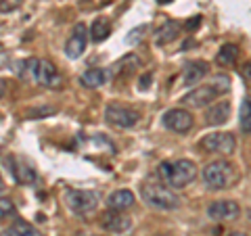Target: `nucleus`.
Wrapping results in <instances>:
<instances>
[{
    "instance_id": "20",
    "label": "nucleus",
    "mask_w": 251,
    "mask_h": 236,
    "mask_svg": "<svg viewBox=\"0 0 251 236\" xmlns=\"http://www.w3.org/2000/svg\"><path fill=\"white\" fill-rule=\"evenodd\" d=\"M239 59V46L237 44H224L216 54V63L220 67H230Z\"/></svg>"
},
{
    "instance_id": "31",
    "label": "nucleus",
    "mask_w": 251,
    "mask_h": 236,
    "mask_svg": "<svg viewBox=\"0 0 251 236\" xmlns=\"http://www.w3.org/2000/svg\"><path fill=\"white\" fill-rule=\"evenodd\" d=\"M228 236H247V234H243V232H232V234H228Z\"/></svg>"
},
{
    "instance_id": "6",
    "label": "nucleus",
    "mask_w": 251,
    "mask_h": 236,
    "mask_svg": "<svg viewBox=\"0 0 251 236\" xmlns=\"http://www.w3.org/2000/svg\"><path fill=\"white\" fill-rule=\"evenodd\" d=\"M105 119L107 123L115 125V128L122 130H130L140 121V113L134 107L130 105H122V103H111L105 109Z\"/></svg>"
},
{
    "instance_id": "32",
    "label": "nucleus",
    "mask_w": 251,
    "mask_h": 236,
    "mask_svg": "<svg viewBox=\"0 0 251 236\" xmlns=\"http://www.w3.org/2000/svg\"><path fill=\"white\" fill-rule=\"evenodd\" d=\"M0 188H2V178H0Z\"/></svg>"
},
{
    "instance_id": "21",
    "label": "nucleus",
    "mask_w": 251,
    "mask_h": 236,
    "mask_svg": "<svg viewBox=\"0 0 251 236\" xmlns=\"http://www.w3.org/2000/svg\"><path fill=\"white\" fill-rule=\"evenodd\" d=\"M138 67H140V59L134 57V54H128V57H124L122 61L115 63L109 75H120V73L128 75V73H132V71H134V69H138Z\"/></svg>"
},
{
    "instance_id": "12",
    "label": "nucleus",
    "mask_w": 251,
    "mask_h": 236,
    "mask_svg": "<svg viewBox=\"0 0 251 236\" xmlns=\"http://www.w3.org/2000/svg\"><path fill=\"white\" fill-rule=\"evenodd\" d=\"M6 163L11 165V174L19 184H29L36 180V171L31 169V165L25 163V159H21V157H11V159H6Z\"/></svg>"
},
{
    "instance_id": "17",
    "label": "nucleus",
    "mask_w": 251,
    "mask_h": 236,
    "mask_svg": "<svg viewBox=\"0 0 251 236\" xmlns=\"http://www.w3.org/2000/svg\"><path fill=\"white\" fill-rule=\"evenodd\" d=\"M178 31H180L178 23L172 21V19H166L159 27H157V31H155V44L157 46H163V44H168L172 40H176Z\"/></svg>"
},
{
    "instance_id": "26",
    "label": "nucleus",
    "mask_w": 251,
    "mask_h": 236,
    "mask_svg": "<svg viewBox=\"0 0 251 236\" xmlns=\"http://www.w3.org/2000/svg\"><path fill=\"white\" fill-rule=\"evenodd\" d=\"M21 4V0H0V13H13Z\"/></svg>"
},
{
    "instance_id": "30",
    "label": "nucleus",
    "mask_w": 251,
    "mask_h": 236,
    "mask_svg": "<svg viewBox=\"0 0 251 236\" xmlns=\"http://www.w3.org/2000/svg\"><path fill=\"white\" fill-rule=\"evenodd\" d=\"M0 236H15V232H13V230H11V228H9V230H4V232H2V234H0Z\"/></svg>"
},
{
    "instance_id": "15",
    "label": "nucleus",
    "mask_w": 251,
    "mask_h": 236,
    "mask_svg": "<svg viewBox=\"0 0 251 236\" xmlns=\"http://www.w3.org/2000/svg\"><path fill=\"white\" fill-rule=\"evenodd\" d=\"M134 192L132 190H115V192H111L109 194V199H107V207L111 209V211H126V209H130L132 205H134Z\"/></svg>"
},
{
    "instance_id": "7",
    "label": "nucleus",
    "mask_w": 251,
    "mask_h": 236,
    "mask_svg": "<svg viewBox=\"0 0 251 236\" xmlns=\"http://www.w3.org/2000/svg\"><path fill=\"white\" fill-rule=\"evenodd\" d=\"M65 203L75 215H88L99 205V194L92 190H75V188H72V190L65 192Z\"/></svg>"
},
{
    "instance_id": "10",
    "label": "nucleus",
    "mask_w": 251,
    "mask_h": 236,
    "mask_svg": "<svg viewBox=\"0 0 251 236\" xmlns=\"http://www.w3.org/2000/svg\"><path fill=\"white\" fill-rule=\"evenodd\" d=\"M86 44H88V27L84 23H77L65 44V54L69 59H80L86 50Z\"/></svg>"
},
{
    "instance_id": "34",
    "label": "nucleus",
    "mask_w": 251,
    "mask_h": 236,
    "mask_svg": "<svg viewBox=\"0 0 251 236\" xmlns=\"http://www.w3.org/2000/svg\"><path fill=\"white\" fill-rule=\"evenodd\" d=\"M0 117H2V115H0Z\"/></svg>"
},
{
    "instance_id": "8",
    "label": "nucleus",
    "mask_w": 251,
    "mask_h": 236,
    "mask_svg": "<svg viewBox=\"0 0 251 236\" xmlns=\"http://www.w3.org/2000/svg\"><path fill=\"white\" fill-rule=\"evenodd\" d=\"M201 148L216 155H232L237 148V140L228 132H214L201 140Z\"/></svg>"
},
{
    "instance_id": "11",
    "label": "nucleus",
    "mask_w": 251,
    "mask_h": 236,
    "mask_svg": "<svg viewBox=\"0 0 251 236\" xmlns=\"http://www.w3.org/2000/svg\"><path fill=\"white\" fill-rule=\"evenodd\" d=\"M239 205L234 201H214L207 207V215L216 222H230L239 217Z\"/></svg>"
},
{
    "instance_id": "24",
    "label": "nucleus",
    "mask_w": 251,
    "mask_h": 236,
    "mask_svg": "<svg viewBox=\"0 0 251 236\" xmlns=\"http://www.w3.org/2000/svg\"><path fill=\"white\" fill-rule=\"evenodd\" d=\"M15 203L9 199V196H0V222H4V219H9L15 215Z\"/></svg>"
},
{
    "instance_id": "14",
    "label": "nucleus",
    "mask_w": 251,
    "mask_h": 236,
    "mask_svg": "<svg viewBox=\"0 0 251 236\" xmlns=\"http://www.w3.org/2000/svg\"><path fill=\"white\" fill-rule=\"evenodd\" d=\"M228 115H230V103L228 100H218L205 111V121L207 125H222L228 121Z\"/></svg>"
},
{
    "instance_id": "9",
    "label": "nucleus",
    "mask_w": 251,
    "mask_h": 236,
    "mask_svg": "<svg viewBox=\"0 0 251 236\" xmlns=\"http://www.w3.org/2000/svg\"><path fill=\"white\" fill-rule=\"evenodd\" d=\"M161 121L170 132H176V134H186L193 128V115L186 109H178V107L163 113Z\"/></svg>"
},
{
    "instance_id": "18",
    "label": "nucleus",
    "mask_w": 251,
    "mask_h": 236,
    "mask_svg": "<svg viewBox=\"0 0 251 236\" xmlns=\"http://www.w3.org/2000/svg\"><path fill=\"white\" fill-rule=\"evenodd\" d=\"M109 34H111V21L107 17H97L88 29V38H92V42H103Z\"/></svg>"
},
{
    "instance_id": "33",
    "label": "nucleus",
    "mask_w": 251,
    "mask_h": 236,
    "mask_svg": "<svg viewBox=\"0 0 251 236\" xmlns=\"http://www.w3.org/2000/svg\"><path fill=\"white\" fill-rule=\"evenodd\" d=\"M249 219H251V211H249Z\"/></svg>"
},
{
    "instance_id": "27",
    "label": "nucleus",
    "mask_w": 251,
    "mask_h": 236,
    "mask_svg": "<svg viewBox=\"0 0 251 236\" xmlns=\"http://www.w3.org/2000/svg\"><path fill=\"white\" fill-rule=\"evenodd\" d=\"M241 75L245 77V80L251 84V61H249V63H245V67L241 69Z\"/></svg>"
},
{
    "instance_id": "5",
    "label": "nucleus",
    "mask_w": 251,
    "mask_h": 236,
    "mask_svg": "<svg viewBox=\"0 0 251 236\" xmlns=\"http://www.w3.org/2000/svg\"><path fill=\"white\" fill-rule=\"evenodd\" d=\"M25 67H27V71L31 73V77L38 82V84H42L46 86V88H61L63 86V77L61 73L57 71V67L52 65L50 61H46V59H29L25 63Z\"/></svg>"
},
{
    "instance_id": "16",
    "label": "nucleus",
    "mask_w": 251,
    "mask_h": 236,
    "mask_svg": "<svg viewBox=\"0 0 251 236\" xmlns=\"http://www.w3.org/2000/svg\"><path fill=\"white\" fill-rule=\"evenodd\" d=\"M130 217H126L122 215L120 211H109V213L103 215V228L109 232H126V230H130Z\"/></svg>"
},
{
    "instance_id": "1",
    "label": "nucleus",
    "mask_w": 251,
    "mask_h": 236,
    "mask_svg": "<svg viewBox=\"0 0 251 236\" xmlns=\"http://www.w3.org/2000/svg\"><path fill=\"white\" fill-rule=\"evenodd\" d=\"M161 182L172 188H186L197 178V165L191 159H168L157 167Z\"/></svg>"
},
{
    "instance_id": "3",
    "label": "nucleus",
    "mask_w": 251,
    "mask_h": 236,
    "mask_svg": "<svg viewBox=\"0 0 251 236\" xmlns=\"http://www.w3.org/2000/svg\"><path fill=\"white\" fill-rule=\"evenodd\" d=\"M140 194H143V201L149 203L155 209L161 211H172L180 207V199L176 196V192H172L168 186L163 184H151L147 182L140 186Z\"/></svg>"
},
{
    "instance_id": "28",
    "label": "nucleus",
    "mask_w": 251,
    "mask_h": 236,
    "mask_svg": "<svg viewBox=\"0 0 251 236\" xmlns=\"http://www.w3.org/2000/svg\"><path fill=\"white\" fill-rule=\"evenodd\" d=\"M195 21H188L186 23V29H195V27H197L199 25V23H201V17H193Z\"/></svg>"
},
{
    "instance_id": "2",
    "label": "nucleus",
    "mask_w": 251,
    "mask_h": 236,
    "mask_svg": "<svg viewBox=\"0 0 251 236\" xmlns=\"http://www.w3.org/2000/svg\"><path fill=\"white\" fill-rule=\"evenodd\" d=\"M228 88H230L228 75H214V77H209L207 84L197 86V88L191 90L186 96H182V103L188 107H205L209 103H214V100H218L222 94L228 92Z\"/></svg>"
},
{
    "instance_id": "22",
    "label": "nucleus",
    "mask_w": 251,
    "mask_h": 236,
    "mask_svg": "<svg viewBox=\"0 0 251 236\" xmlns=\"http://www.w3.org/2000/svg\"><path fill=\"white\" fill-rule=\"evenodd\" d=\"M11 230L15 232V236H42V232L36 230V228L29 222H25V219H15Z\"/></svg>"
},
{
    "instance_id": "13",
    "label": "nucleus",
    "mask_w": 251,
    "mask_h": 236,
    "mask_svg": "<svg viewBox=\"0 0 251 236\" xmlns=\"http://www.w3.org/2000/svg\"><path fill=\"white\" fill-rule=\"evenodd\" d=\"M207 69H209V65L205 61H191V63H186L184 69H182V82H184V86L199 84L203 77L207 75Z\"/></svg>"
},
{
    "instance_id": "19",
    "label": "nucleus",
    "mask_w": 251,
    "mask_h": 236,
    "mask_svg": "<svg viewBox=\"0 0 251 236\" xmlns=\"http://www.w3.org/2000/svg\"><path fill=\"white\" fill-rule=\"evenodd\" d=\"M107 71L105 69H88V71H84L82 77H80V82L82 86H86V88H100L105 82H107Z\"/></svg>"
},
{
    "instance_id": "25",
    "label": "nucleus",
    "mask_w": 251,
    "mask_h": 236,
    "mask_svg": "<svg viewBox=\"0 0 251 236\" xmlns=\"http://www.w3.org/2000/svg\"><path fill=\"white\" fill-rule=\"evenodd\" d=\"M147 29H149V25H138V27H134V29H132L128 36H126V44H130V46L138 44V42H140V40H143V38H145Z\"/></svg>"
},
{
    "instance_id": "23",
    "label": "nucleus",
    "mask_w": 251,
    "mask_h": 236,
    "mask_svg": "<svg viewBox=\"0 0 251 236\" xmlns=\"http://www.w3.org/2000/svg\"><path fill=\"white\" fill-rule=\"evenodd\" d=\"M241 130L251 134V96H245L241 103Z\"/></svg>"
},
{
    "instance_id": "4",
    "label": "nucleus",
    "mask_w": 251,
    "mask_h": 236,
    "mask_svg": "<svg viewBox=\"0 0 251 236\" xmlns=\"http://www.w3.org/2000/svg\"><path fill=\"white\" fill-rule=\"evenodd\" d=\"M201 180L209 190H224L234 180V169L228 161H211L201 169Z\"/></svg>"
},
{
    "instance_id": "29",
    "label": "nucleus",
    "mask_w": 251,
    "mask_h": 236,
    "mask_svg": "<svg viewBox=\"0 0 251 236\" xmlns=\"http://www.w3.org/2000/svg\"><path fill=\"white\" fill-rule=\"evenodd\" d=\"M4 92H6V82H4V80H0V98L4 96Z\"/></svg>"
}]
</instances>
